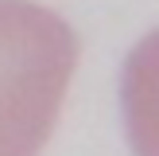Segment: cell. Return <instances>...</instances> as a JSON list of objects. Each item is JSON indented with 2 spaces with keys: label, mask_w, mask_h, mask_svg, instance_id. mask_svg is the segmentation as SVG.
<instances>
[{
  "label": "cell",
  "mask_w": 159,
  "mask_h": 156,
  "mask_svg": "<svg viewBox=\"0 0 159 156\" xmlns=\"http://www.w3.org/2000/svg\"><path fill=\"white\" fill-rule=\"evenodd\" d=\"M78 66V35L58 12L0 0V156H39Z\"/></svg>",
  "instance_id": "1"
},
{
  "label": "cell",
  "mask_w": 159,
  "mask_h": 156,
  "mask_svg": "<svg viewBox=\"0 0 159 156\" xmlns=\"http://www.w3.org/2000/svg\"><path fill=\"white\" fill-rule=\"evenodd\" d=\"M124 133L136 156H159V27L124 59L120 74Z\"/></svg>",
  "instance_id": "2"
}]
</instances>
